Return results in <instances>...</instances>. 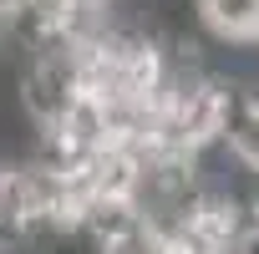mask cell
Returning <instances> with one entry per match:
<instances>
[{
    "instance_id": "7a4b0ae2",
    "label": "cell",
    "mask_w": 259,
    "mask_h": 254,
    "mask_svg": "<svg viewBox=\"0 0 259 254\" xmlns=\"http://www.w3.org/2000/svg\"><path fill=\"white\" fill-rule=\"evenodd\" d=\"M163 254H183V249H173V244H168V249H163Z\"/></svg>"
},
{
    "instance_id": "6da1fadb",
    "label": "cell",
    "mask_w": 259,
    "mask_h": 254,
    "mask_svg": "<svg viewBox=\"0 0 259 254\" xmlns=\"http://www.w3.org/2000/svg\"><path fill=\"white\" fill-rule=\"evenodd\" d=\"M193 21L219 46L259 41V0H193Z\"/></svg>"
}]
</instances>
